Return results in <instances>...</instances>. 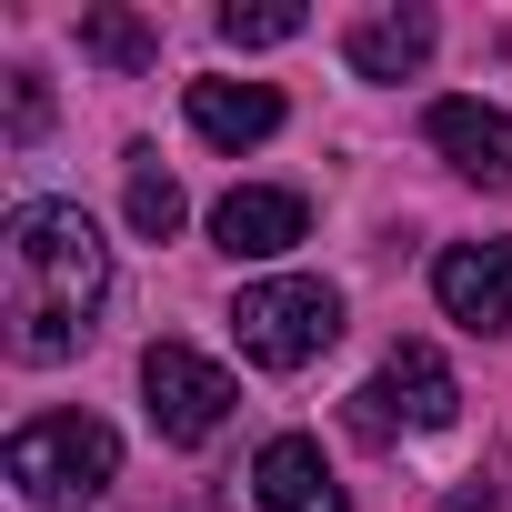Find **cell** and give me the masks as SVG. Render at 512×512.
<instances>
[{
    "label": "cell",
    "instance_id": "obj_4",
    "mask_svg": "<svg viewBox=\"0 0 512 512\" xmlns=\"http://www.w3.org/2000/svg\"><path fill=\"white\" fill-rule=\"evenodd\" d=\"M462 412V382L442 372L432 342H392V362L352 392V432L362 442H392V432H442Z\"/></svg>",
    "mask_w": 512,
    "mask_h": 512
},
{
    "label": "cell",
    "instance_id": "obj_12",
    "mask_svg": "<svg viewBox=\"0 0 512 512\" xmlns=\"http://www.w3.org/2000/svg\"><path fill=\"white\" fill-rule=\"evenodd\" d=\"M81 51H91V61H111V71H151V51H161V41H151L131 11H111V0H101V11H81Z\"/></svg>",
    "mask_w": 512,
    "mask_h": 512
},
{
    "label": "cell",
    "instance_id": "obj_8",
    "mask_svg": "<svg viewBox=\"0 0 512 512\" xmlns=\"http://www.w3.org/2000/svg\"><path fill=\"white\" fill-rule=\"evenodd\" d=\"M432 151L462 181L512 191V111H492V101H432Z\"/></svg>",
    "mask_w": 512,
    "mask_h": 512
},
{
    "label": "cell",
    "instance_id": "obj_10",
    "mask_svg": "<svg viewBox=\"0 0 512 512\" xmlns=\"http://www.w3.org/2000/svg\"><path fill=\"white\" fill-rule=\"evenodd\" d=\"M191 131L221 151H251L282 131V91L272 81H191Z\"/></svg>",
    "mask_w": 512,
    "mask_h": 512
},
{
    "label": "cell",
    "instance_id": "obj_11",
    "mask_svg": "<svg viewBox=\"0 0 512 512\" xmlns=\"http://www.w3.org/2000/svg\"><path fill=\"white\" fill-rule=\"evenodd\" d=\"M342 51H352L362 81H412L432 61V11H372V21H352Z\"/></svg>",
    "mask_w": 512,
    "mask_h": 512
},
{
    "label": "cell",
    "instance_id": "obj_5",
    "mask_svg": "<svg viewBox=\"0 0 512 512\" xmlns=\"http://www.w3.org/2000/svg\"><path fill=\"white\" fill-rule=\"evenodd\" d=\"M141 392H151V432L161 442H211L221 422H231V372L221 362H201L191 342H151L141 352Z\"/></svg>",
    "mask_w": 512,
    "mask_h": 512
},
{
    "label": "cell",
    "instance_id": "obj_9",
    "mask_svg": "<svg viewBox=\"0 0 512 512\" xmlns=\"http://www.w3.org/2000/svg\"><path fill=\"white\" fill-rule=\"evenodd\" d=\"M251 492H262V512H352L312 432H282V442H262V462H251Z\"/></svg>",
    "mask_w": 512,
    "mask_h": 512
},
{
    "label": "cell",
    "instance_id": "obj_7",
    "mask_svg": "<svg viewBox=\"0 0 512 512\" xmlns=\"http://www.w3.org/2000/svg\"><path fill=\"white\" fill-rule=\"evenodd\" d=\"M302 231H312L302 191H221L211 201V241L231 251V262H272V251H292Z\"/></svg>",
    "mask_w": 512,
    "mask_h": 512
},
{
    "label": "cell",
    "instance_id": "obj_13",
    "mask_svg": "<svg viewBox=\"0 0 512 512\" xmlns=\"http://www.w3.org/2000/svg\"><path fill=\"white\" fill-rule=\"evenodd\" d=\"M131 231H141V241H171V231H181V181H171L151 151H131Z\"/></svg>",
    "mask_w": 512,
    "mask_h": 512
},
{
    "label": "cell",
    "instance_id": "obj_6",
    "mask_svg": "<svg viewBox=\"0 0 512 512\" xmlns=\"http://www.w3.org/2000/svg\"><path fill=\"white\" fill-rule=\"evenodd\" d=\"M432 292L462 332H502L512 322V241H452L432 262Z\"/></svg>",
    "mask_w": 512,
    "mask_h": 512
},
{
    "label": "cell",
    "instance_id": "obj_14",
    "mask_svg": "<svg viewBox=\"0 0 512 512\" xmlns=\"http://www.w3.org/2000/svg\"><path fill=\"white\" fill-rule=\"evenodd\" d=\"M292 31H302V0H251V11L231 0V11H221V41L231 51H282Z\"/></svg>",
    "mask_w": 512,
    "mask_h": 512
},
{
    "label": "cell",
    "instance_id": "obj_15",
    "mask_svg": "<svg viewBox=\"0 0 512 512\" xmlns=\"http://www.w3.org/2000/svg\"><path fill=\"white\" fill-rule=\"evenodd\" d=\"M41 121H51V91L21 71V81H11V141H41Z\"/></svg>",
    "mask_w": 512,
    "mask_h": 512
},
{
    "label": "cell",
    "instance_id": "obj_2",
    "mask_svg": "<svg viewBox=\"0 0 512 512\" xmlns=\"http://www.w3.org/2000/svg\"><path fill=\"white\" fill-rule=\"evenodd\" d=\"M111 472H121V442H111V422H91V412H41V422L11 432V482H21V502H41V512L101 502Z\"/></svg>",
    "mask_w": 512,
    "mask_h": 512
},
{
    "label": "cell",
    "instance_id": "obj_3",
    "mask_svg": "<svg viewBox=\"0 0 512 512\" xmlns=\"http://www.w3.org/2000/svg\"><path fill=\"white\" fill-rule=\"evenodd\" d=\"M231 332H241V352L262 372H302V362H322L342 342V292L332 282H251L231 302Z\"/></svg>",
    "mask_w": 512,
    "mask_h": 512
},
{
    "label": "cell",
    "instance_id": "obj_1",
    "mask_svg": "<svg viewBox=\"0 0 512 512\" xmlns=\"http://www.w3.org/2000/svg\"><path fill=\"white\" fill-rule=\"evenodd\" d=\"M101 292H111L101 231L71 201H21L11 211V352L21 362H71Z\"/></svg>",
    "mask_w": 512,
    "mask_h": 512
},
{
    "label": "cell",
    "instance_id": "obj_16",
    "mask_svg": "<svg viewBox=\"0 0 512 512\" xmlns=\"http://www.w3.org/2000/svg\"><path fill=\"white\" fill-rule=\"evenodd\" d=\"M442 512H492V482H482V492H452Z\"/></svg>",
    "mask_w": 512,
    "mask_h": 512
}]
</instances>
